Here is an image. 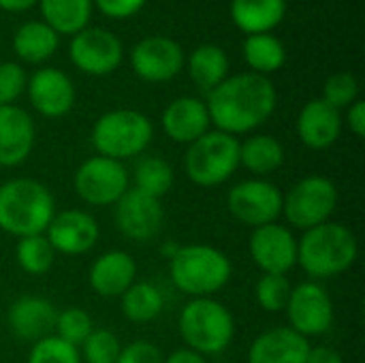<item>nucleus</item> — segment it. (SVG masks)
<instances>
[{
	"mask_svg": "<svg viewBox=\"0 0 365 363\" xmlns=\"http://www.w3.org/2000/svg\"><path fill=\"white\" fill-rule=\"evenodd\" d=\"M276 88L265 75L240 73L227 77L207 94V113L216 131L244 135L259 128L276 109Z\"/></svg>",
	"mask_w": 365,
	"mask_h": 363,
	"instance_id": "obj_1",
	"label": "nucleus"
},
{
	"mask_svg": "<svg viewBox=\"0 0 365 363\" xmlns=\"http://www.w3.org/2000/svg\"><path fill=\"white\" fill-rule=\"evenodd\" d=\"M357 255V237L342 223L327 220L304 231L297 240V265L314 282L349 272L355 265Z\"/></svg>",
	"mask_w": 365,
	"mask_h": 363,
	"instance_id": "obj_2",
	"label": "nucleus"
},
{
	"mask_svg": "<svg viewBox=\"0 0 365 363\" xmlns=\"http://www.w3.org/2000/svg\"><path fill=\"white\" fill-rule=\"evenodd\" d=\"M56 214L51 190L32 178H13L0 184V231L13 237L45 233Z\"/></svg>",
	"mask_w": 365,
	"mask_h": 363,
	"instance_id": "obj_3",
	"label": "nucleus"
},
{
	"mask_svg": "<svg viewBox=\"0 0 365 363\" xmlns=\"http://www.w3.org/2000/svg\"><path fill=\"white\" fill-rule=\"evenodd\" d=\"M233 274L231 259L207 244L178 246L169 257V276L178 291L195 297H212L222 291Z\"/></svg>",
	"mask_w": 365,
	"mask_h": 363,
	"instance_id": "obj_4",
	"label": "nucleus"
},
{
	"mask_svg": "<svg viewBox=\"0 0 365 363\" xmlns=\"http://www.w3.org/2000/svg\"><path fill=\"white\" fill-rule=\"evenodd\" d=\"M180 336L186 349L199 355H220L229 349L235 336L233 315L214 297L190 300L178 319Z\"/></svg>",
	"mask_w": 365,
	"mask_h": 363,
	"instance_id": "obj_5",
	"label": "nucleus"
},
{
	"mask_svg": "<svg viewBox=\"0 0 365 363\" xmlns=\"http://www.w3.org/2000/svg\"><path fill=\"white\" fill-rule=\"evenodd\" d=\"M154 137V126L148 116L135 109H113L103 113L92 126V145L98 156L126 160L143 154Z\"/></svg>",
	"mask_w": 365,
	"mask_h": 363,
	"instance_id": "obj_6",
	"label": "nucleus"
},
{
	"mask_svg": "<svg viewBox=\"0 0 365 363\" xmlns=\"http://www.w3.org/2000/svg\"><path fill=\"white\" fill-rule=\"evenodd\" d=\"M240 169V141L222 131H207L192 141L184 156L188 180L201 188L225 184Z\"/></svg>",
	"mask_w": 365,
	"mask_h": 363,
	"instance_id": "obj_7",
	"label": "nucleus"
},
{
	"mask_svg": "<svg viewBox=\"0 0 365 363\" xmlns=\"http://www.w3.org/2000/svg\"><path fill=\"white\" fill-rule=\"evenodd\" d=\"M338 208V188L325 175H308L282 195V216L293 229L308 231L331 220Z\"/></svg>",
	"mask_w": 365,
	"mask_h": 363,
	"instance_id": "obj_8",
	"label": "nucleus"
},
{
	"mask_svg": "<svg viewBox=\"0 0 365 363\" xmlns=\"http://www.w3.org/2000/svg\"><path fill=\"white\" fill-rule=\"evenodd\" d=\"M73 186L83 203L92 208H109L130 188V175L120 160L96 154L77 167Z\"/></svg>",
	"mask_w": 365,
	"mask_h": 363,
	"instance_id": "obj_9",
	"label": "nucleus"
},
{
	"mask_svg": "<svg viewBox=\"0 0 365 363\" xmlns=\"http://www.w3.org/2000/svg\"><path fill=\"white\" fill-rule=\"evenodd\" d=\"M227 208L235 220L250 229L272 225L282 216V190L269 180L250 178L229 190Z\"/></svg>",
	"mask_w": 365,
	"mask_h": 363,
	"instance_id": "obj_10",
	"label": "nucleus"
},
{
	"mask_svg": "<svg viewBox=\"0 0 365 363\" xmlns=\"http://www.w3.org/2000/svg\"><path fill=\"white\" fill-rule=\"evenodd\" d=\"M289 327L304 338L325 336L334 325V302L327 289L314 280L302 282L291 289L287 302Z\"/></svg>",
	"mask_w": 365,
	"mask_h": 363,
	"instance_id": "obj_11",
	"label": "nucleus"
},
{
	"mask_svg": "<svg viewBox=\"0 0 365 363\" xmlns=\"http://www.w3.org/2000/svg\"><path fill=\"white\" fill-rule=\"evenodd\" d=\"M113 220L118 231L130 242H152L160 235L165 225V210L160 199L148 197L128 188L113 205Z\"/></svg>",
	"mask_w": 365,
	"mask_h": 363,
	"instance_id": "obj_12",
	"label": "nucleus"
},
{
	"mask_svg": "<svg viewBox=\"0 0 365 363\" xmlns=\"http://www.w3.org/2000/svg\"><path fill=\"white\" fill-rule=\"evenodd\" d=\"M248 252L263 274L287 276L297 265V237L280 223L252 229Z\"/></svg>",
	"mask_w": 365,
	"mask_h": 363,
	"instance_id": "obj_13",
	"label": "nucleus"
},
{
	"mask_svg": "<svg viewBox=\"0 0 365 363\" xmlns=\"http://www.w3.org/2000/svg\"><path fill=\"white\" fill-rule=\"evenodd\" d=\"M68 56L73 64L88 75H109L120 66L124 49L113 32L103 28H83L73 36Z\"/></svg>",
	"mask_w": 365,
	"mask_h": 363,
	"instance_id": "obj_14",
	"label": "nucleus"
},
{
	"mask_svg": "<svg viewBox=\"0 0 365 363\" xmlns=\"http://www.w3.org/2000/svg\"><path fill=\"white\" fill-rule=\"evenodd\" d=\"M130 64L137 77L150 83L173 79L186 64L182 47L167 36H148L130 51Z\"/></svg>",
	"mask_w": 365,
	"mask_h": 363,
	"instance_id": "obj_15",
	"label": "nucleus"
},
{
	"mask_svg": "<svg viewBox=\"0 0 365 363\" xmlns=\"http://www.w3.org/2000/svg\"><path fill=\"white\" fill-rule=\"evenodd\" d=\"M101 229L92 214L83 210H62L56 212L45 237L49 240L56 255H86L98 242Z\"/></svg>",
	"mask_w": 365,
	"mask_h": 363,
	"instance_id": "obj_16",
	"label": "nucleus"
},
{
	"mask_svg": "<svg viewBox=\"0 0 365 363\" xmlns=\"http://www.w3.org/2000/svg\"><path fill=\"white\" fill-rule=\"evenodd\" d=\"M28 98L45 118H62L75 105V86L71 77L58 68H38L28 79Z\"/></svg>",
	"mask_w": 365,
	"mask_h": 363,
	"instance_id": "obj_17",
	"label": "nucleus"
},
{
	"mask_svg": "<svg viewBox=\"0 0 365 363\" xmlns=\"http://www.w3.org/2000/svg\"><path fill=\"white\" fill-rule=\"evenodd\" d=\"M56 319H58L56 306L49 300L36 295L17 297L6 312V323L11 334L21 342H32V344L47 336H53Z\"/></svg>",
	"mask_w": 365,
	"mask_h": 363,
	"instance_id": "obj_18",
	"label": "nucleus"
},
{
	"mask_svg": "<svg viewBox=\"0 0 365 363\" xmlns=\"http://www.w3.org/2000/svg\"><path fill=\"white\" fill-rule=\"evenodd\" d=\"M34 148V122L17 105H0V167L21 165Z\"/></svg>",
	"mask_w": 365,
	"mask_h": 363,
	"instance_id": "obj_19",
	"label": "nucleus"
},
{
	"mask_svg": "<svg viewBox=\"0 0 365 363\" xmlns=\"http://www.w3.org/2000/svg\"><path fill=\"white\" fill-rule=\"evenodd\" d=\"M212 126L207 105L195 96H180L163 111V131L175 143L190 145Z\"/></svg>",
	"mask_w": 365,
	"mask_h": 363,
	"instance_id": "obj_20",
	"label": "nucleus"
},
{
	"mask_svg": "<svg viewBox=\"0 0 365 363\" xmlns=\"http://www.w3.org/2000/svg\"><path fill=\"white\" fill-rule=\"evenodd\" d=\"M310 340L287 327H274L259 334L250 349L248 363H306Z\"/></svg>",
	"mask_w": 365,
	"mask_h": 363,
	"instance_id": "obj_21",
	"label": "nucleus"
},
{
	"mask_svg": "<svg viewBox=\"0 0 365 363\" xmlns=\"http://www.w3.org/2000/svg\"><path fill=\"white\" fill-rule=\"evenodd\" d=\"M342 133L340 111L329 107L325 101H308L297 116V137L310 150L331 148Z\"/></svg>",
	"mask_w": 365,
	"mask_h": 363,
	"instance_id": "obj_22",
	"label": "nucleus"
},
{
	"mask_svg": "<svg viewBox=\"0 0 365 363\" xmlns=\"http://www.w3.org/2000/svg\"><path fill=\"white\" fill-rule=\"evenodd\" d=\"M133 282H137V263L124 250L103 252L90 267V287L98 297H122Z\"/></svg>",
	"mask_w": 365,
	"mask_h": 363,
	"instance_id": "obj_23",
	"label": "nucleus"
},
{
	"mask_svg": "<svg viewBox=\"0 0 365 363\" xmlns=\"http://www.w3.org/2000/svg\"><path fill=\"white\" fill-rule=\"evenodd\" d=\"M287 13V0H231V17L246 34L272 32Z\"/></svg>",
	"mask_w": 365,
	"mask_h": 363,
	"instance_id": "obj_24",
	"label": "nucleus"
},
{
	"mask_svg": "<svg viewBox=\"0 0 365 363\" xmlns=\"http://www.w3.org/2000/svg\"><path fill=\"white\" fill-rule=\"evenodd\" d=\"M284 145L272 135H252L240 143V167L255 178H267L284 165Z\"/></svg>",
	"mask_w": 365,
	"mask_h": 363,
	"instance_id": "obj_25",
	"label": "nucleus"
},
{
	"mask_svg": "<svg viewBox=\"0 0 365 363\" xmlns=\"http://www.w3.org/2000/svg\"><path fill=\"white\" fill-rule=\"evenodd\" d=\"M186 64L190 79L207 94L229 77V58L222 47L212 43L199 45L190 53Z\"/></svg>",
	"mask_w": 365,
	"mask_h": 363,
	"instance_id": "obj_26",
	"label": "nucleus"
},
{
	"mask_svg": "<svg viewBox=\"0 0 365 363\" xmlns=\"http://www.w3.org/2000/svg\"><path fill=\"white\" fill-rule=\"evenodd\" d=\"M13 49L19 60L38 64L58 49V34L45 21H26L13 36Z\"/></svg>",
	"mask_w": 365,
	"mask_h": 363,
	"instance_id": "obj_27",
	"label": "nucleus"
},
{
	"mask_svg": "<svg viewBox=\"0 0 365 363\" xmlns=\"http://www.w3.org/2000/svg\"><path fill=\"white\" fill-rule=\"evenodd\" d=\"M43 21L56 34H77L88 28L92 0H38Z\"/></svg>",
	"mask_w": 365,
	"mask_h": 363,
	"instance_id": "obj_28",
	"label": "nucleus"
},
{
	"mask_svg": "<svg viewBox=\"0 0 365 363\" xmlns=\"http://www.w3.org/2000/svg\"><path fill=\"white\" fill-rule=\"evenodd\" d=\"M244 58L252 73L267 77L269 73H276L284 66L287 51L282 41L269 32L248 34V39L244 41Z\"/></svg>",
	"mask_w": 365,
	"mask_h": 363,
	"instance_id": "obj_29",
	"label": "nucleus"
},
{
	"mask_svg": "<svg viewBox=\"0 0 365 363\" xmlns=\"http://www.w3.org/2000/svg\"><path fill=\"white\" fill-rule=\"evenodd\" d=\"M120 302H122V315L130 323H150L165 308V297L160 289L145 280L133 282L126 289V293L120 297Z\"/></svg>",
	"mask_w": 365,
	"mask_h": 363,
	"instance_id": "obj_30",
	"label": "nucleus"
},
{
	"mask_svg": "<svg viewBox=\"0 0 365 363\" xmlns=\"http://www.w3.org/2000/svg\"><path fill=\"white\" fill-rule=\"evenodd\" d=\"M173 182L175 171L160 156H143L133 169V188L154 199H163L173 188Z\"/></svg>",
	"mask_w": 365,
	"mask_h": 363,
	"instance_id": "obj_31",
	"label": "nucleus"
},
{
	"mask_svg": "<svg viewBox=\"0 0 365 363\" xmlns=\"http://www.w3.org/2000/svg\"><path fill=\"white\" fill-rule=\"evenodd\" d=\"M15 261L21 272L30 276H43L53 267L56 250L51 248L45 233L19 237L15 244Z\"/></svg>",
	"mask_w": 365,
	"mask_h": 363,
	"instance_id": "obj_32",
	"label": "nucleus"
},
{
	"mask_svg": "<svg viewBox=\"0 0 365 363\" xmlns=\"http://www.w3.org/2000/svg\"><path fill=\"white\" fill-rule=\"evenodd\" d=\"M92 329H94V321L83 308H64L62 312H58L53 336L79 349L86 342V338L92 334Z\"/></svg>",
	"mask_w": 365,
	"mask_h": 363,
	"instance_id": "obj_33",
	"label": "nucleus"
},
{
	"mask_svg": "<svg viewBox=\"0 0 365 363\" xmlns=\"http://www.w3.org/2000/svg\"><path fill=\"white\" fill-rule=\"evenodd\" d=\"M291 289L293 287L287 276L263 274L255 285V300L265 312H280L287 308Z\"/></svg>",
	"mask_w": 365,
	"mask_h": 363,
	"instance_id": "obj_34",
	"label": "nucleus"
},
{
	"mask_svg": "<svg viewBox=\"0 0 365 363\" xmlns=\"http://www.w3.org/2000/svg\"><path fill=\"white\" fill-rule=\"evenodd\" d=\"M81 349V362L86 363H115L120 357L122 344L118 336L109 329H92Z\"/></svg>",
	"mask_w": 365,
	"mask_h": 363,
	"instance_id": "obj_35",
	"label": "nucleus"
},
{
	"mask_svg": "<svg viewBox=\"0 0 365 363\" xmlns=\"http://www.w3.org/2000/svg\"><path fill=\"white\" fill-rule=\"evenodd\" d=\"M26 363H81V355L58 336H47L32 344Z\"/></svg>",
	"mask_w": 365,
	"mask_h": 363,
	"instance_id": "obj_36",
	"label": "nucleus"
},
{
	"mask_svg": "<svg viewBox=\"0 0 365 363\" xmlns=\"http://www.w3.org/2000/svg\"><path fill=\"white\" fill-rule=\"evenodd\" d=\"M359 98V83L353 73H336L323 86V98L334 109L351 107Z\"/></svg>",
	"mask_w": 365,
	"mask_h": 363,
	"instance_id": "obj_37",
	"label": "nucleus"
},
{
	"mask_svg": "<svg viewBox=\"0 0 365 363\" xmlns=\"http://www.w3.org/2000/svg\"><path fill=\"white\" fill-rule=\"evenodd\" d=\"M28 86V77L21 64L2 62L0 64V105H15V101L24 94Z\"/></svg>",
	"mask_w": 365,
	"mask_h": 363,
	"instance_id": "obj_38",
	"label": "nucleus"
},
{
	"mask_svg": "<svg viewBox=\"0 0 365 363\" xmlns=\"http://www.w3.org/2000/svg\"><path fill=\"white\" fill-rule=\"evenodd\" d=\"M165 355L163 351L148 342V340H135L126 347H122L120 357L115 363H163Z\"/></svg>",
	"mask_w": 365,
	"mask_h": 363,
	"instance_id": "obj_39",
	"label": "nucleus"
},
{
	"mask_svg": "<svg viewBox=\"0 0 365 363\" xmlns=\"http://www.w3.org/2000/svg\"><path fill=\"white\" fill-rule=\"evenodd\" d=\"M94 4H96L107 17L124 19V17L135 15V13L145 4V0H94Z\"/></svg>",
	"mask_w": 365,
	"mask_h": 363,
	"instance_id": "obj_40",
	"label": "nucleus"
},
{
	"mask_svg": "<svg viewBox=\"0 0 365 363\" xmlns=\"http://www.w3.org/2000/svg\"><path fill=\"white\" fill-rule=\"evenodd\" d=\"M349 128L357 139L365 137V103L361 98H357L349 107Z\"/></svg>",
	"mask_w": 365,
	"mask_h": 363,
	"instance_id": "obj_41",
	"label": "nucleus"
},
{
	"mask_svg": "<svg viewBox=\"0 0 365 363\" xmlns=\"http://www.w3.org/2000/svg\"><path fill=\"white\" fill-rule=\"evenodd\" d=\"M306 363H344V359L331 347H310Z\"/></svg>",
	"mask_w": 365,
	"mask_h": 363,
	"instance_id": "obj_42",
	"label": "nucleus"
},
{
	"mask_svg": "<svg viewBox=\"0 0 365 363\" xmlns=\"http://www.w3.org/2000/svg\"><path fill=\"white\" fill-rule=\"evenodd\" d=\"M163 363H207V359L203 355L190 351V349H178L169 357H165Z\"/></svg>",
	"mask_w": 365,
	"mask_h": 363,
	"instance_id": "obj_43",
	"label": "nucleus"
},
{
	"mask_svg": "<svg viewBox=\"0 0 365 363\" xmlns=\"http://www.w3.org/2000/svg\"><path fill=\"white\" fill-rule=\"evenodd\" d=\"M36 2H38V0H0V9L11 11V13H17V11L30 9V6L36 4Z\"/></svg>",
	"mask_w": 365,
	"mask_h": 363,
	"instance_id": "obj_44",
	"label": "nucleus"
}]
</instances>
